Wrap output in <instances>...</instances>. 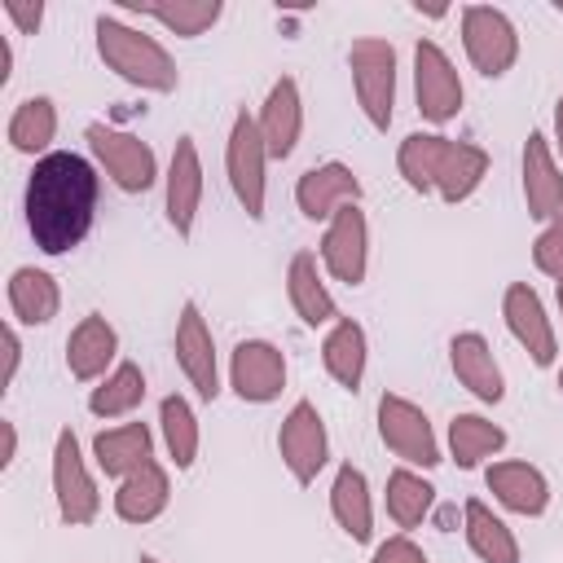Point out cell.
<instances>
[{"mask_svg":"<svg viewBox=\"0 0 563 563\" xmlns=\"http://www.w3.org/2000/svg\"><path fill=\"white\" fill-rule=\"evenodd\" d=\"M361 202V176L347 163H317L295 180V207L312 224H330L343 207Z\"/></svg>","mask_w":563,"mask_h":563,"instance_id":"e0dca14e","label":"cell"},{"mask_svg":"<svg viewBox=\"0 0 563 563\" xmlns=\"http://www.w3.org/2000/svg\"><path fill=\"white\" fill-rule=\"evenodd\" d=\"M84 141H88L97 167L110 176L114 189H123V194L154 189V180H158V154H154L150 141H141V136H132L123 128H110V123H88L84 128Z\"/></svg>","mask_w":563,"mask_h":563,"instance_id":"8992f818","label":"cell"},{"mask_svg":"<svg viewBox=\"0 0 563 563\" xmlns=\"http://www.w3.org/2000/svg\"><path fill=\"white\" fill-rule=\"evenodd\" d=\"M114 356H119V330L101 312L79 317L75 330L66 334V369L75 383H101L114 369Z\"/></svg>","mask_w":563,"mask_h":563,"instance_id":"ffe728a7","label":"cell"},{"mask_svg":"<svg viewBox=\"0 0 563 563\" xmlns=\"http://www.w3.org/2000/svg\"><path fill=\"white\" fill-rule=\"evenodd\" d=\"M347 70H352V92L374 132L391 128L396 114V48L383 35H361L347 48Z\"/></svg>","mask_w":563,"mask_h":563,"instance_id":"277c9868","label":"cell"},{"mask_svg":"<svg viewBox=\"0 0 563 563\" xmlns=\"http://www.w3.org/2000/svg\"><path fill=\"white\" fill-rule=\"evenodd\" d=\"M92 31H97V57L123 84H132L141 92H176V84H180L176 57L154 35H145L141 26H132L114 13H101Z\"/></svg>","mask_w":563,"mask_h":563,"instance_id":"3957f363","label":"cell"},{"mask_svg":"<svg viewBox=\"0 0 563 563\" xmlns=\"http://www.w3.org/2000/svg\"><path fill=\"white\" fill-rule=\"evenodd\" d=\"M224 172H229V189L238 198V207L246 211V220H264V198H268V145L260 136L255 114L238 110L229 141H224Z\"/></svg>","mask_w":563,"mask_h":563,"instance_id":"5b68a950","label":"cell"},{"mask_svg":"<svg viewBox=\"0 0 563 563\" xmlns=\"http://www.w3.org/2000/svg\"><path fill=\"white\" fill-rule=\"evenodd\" d=\"M506 449V431L484 418V413H453L449 418V457L462 466V471H475L484 466L488 457H497Z\"/></svg>","mask_w":563,"mask_h":563,"instance_id":"f546056e","label":"cell"},{"mask_svg":"<svg viewBox=\"0 0 563 563\" xmlns=\"http://www.w3.org/2000/svg\"><path fill=\"white\" fill-rule=\"evenodd\" d=\"M286 299H290L295 317L308 330H321V325L339 321V303H334V295H330L312 251H295L290 255V264H286Z\"/></svg>","mask_w":563,"mask_h":563,"instance_id":"603a6c76","label":"cell"},{"mask_svg":"<svg viewBox=\"0 0 563 563\" xmlns=\"http://www.w3.org/2000/svg\"><path fill=\"white\" fill-rule=\"evenodd\" d=\"M53 497H57V515L66 528H88L101 515L97 479H92L84 449H79V435L70 427H62L53 440Z\"/></svg>","mask_w":563,"mask_h":563,"instance_id":"ba28073f","label":"cell"},{"mask_svg":"<svg viewBox=\"0 0 563 563\" xmlns=\"http://www.w3.org/2000/svg\"><path fill=\"white\" fill-rule=\"evenodd\" d=\"M13 457H18V427L4 422V457H0V466H13Z\"/></svg>","mask_w":563,"mask_h":563,"instance_id":"60d3db41","label":"cell"},{"mask_svg":"<svg viewBox=\"0 0 563 563\" xmlns=\"http://www.w3.org/2000/svg\"><path fill=\"white\" fill-rule=\"evenodd\" d=\"M559 317H563V286H559Z\"/></svg>","mask_w":563,"mask_h":563,"instance_id":"ee69618b","label":"cell"},{"mask_svg":"<svg viewBox=\"0 0 563 563\" xmlns=\"http://www.w3.org/2000/svg\"><path fill=\"white\" fill-rule=\"evenodd\" d=\"M519 185H523V207H528L532 220L550 224L563 211V167L554 158L550 136L528 132L523 158H519Z\"/></svg>","mask_w":563,"mask_h":563,"instance_id":"ac0fdd59","label":"cell"},{"mask_svg":"<svg viewBox=\"0 0 563 563\" xmlns=\"http://www.w3.org/2000/svg\"><path fill=\"white\" fill-rule=\"evenodd\" d=\"M501 321L510 330V339L532 356V365L550 369L559 361V334H554V321L541 303V295L528 286V282H510L506 295H501Z\"/></svg>","mask_w":563,"mask_h":563,"instance_id":"4fadbf2b","label":"cell"},{"mask_svg":"<svg viewBox=\"0 0 563 563\" xmlns=\"http://www.w3.org/2000/svg\"><path fill=\"white\" fill-rule=\"evenodd\" d=\"M369 563H427V550L409 532H396V537H387V541L374 545Z\"/></svg>","mask_w":563,"mask_h":563,"instance_id":"8d00e7d4","label":"cell"},{"mask_svg":"<svg viewBox=\"0 0 563 563\" xmlns=\"http://www.w3.org/2000/svg\"><path fill=\"white\" fill-rule=\"evenodd\" d=\"M141 400H145V374H141V365H136V361H119V365L88 391V413L110 422V418L136 413Z\"/></svg>","mask_w":563,"mask_h":563,"instance_id":"1f68e13d","label":"cell"},{"mask_svg":"<svg viewBox=\"0 0 563 563\" xmlns=\"http://www.w3.org/2000/svg\"><path fill=\"white\" fill-rule=\"evenodd\" d=\"M158 435L167 444V457L176 471H189L198 462V444H202V431H198V413L185 396H163L158 400Z\"/></svg>","mask_w":563,"mask_h":563,"instance_id":"d6a6232c","label":"cell"},{"mask_svg":"<svg viewBox=\"0 0 563 563\" xmlns=\"http://www.w3.org/2000/svg\"><path fill=\"white\" fill-rule=\"evenodd\" d=\"M378 440L400 457V466H440V440H435V427L431 418L409 400V396H396V391H383L378 396Z\"/></svg>","mask_w":563,"mask_h":563,"instance_id":"9c48e42d","label":"cell"},{"mask_svg":"<svg viewBox=\"0 0 563 563\" xmlns=\"http://www.w3.org/2000/svg\"><path fill=\"white\" fill-rule=\"evenodd\" d=\"M92 457H97V471L110 475V479H123L132 471H141L150 457H154V431L145 422H119V427H106L92 435Z\"/></svg>","mask_w":563,"mask_h":563,"instance_id":"484cf974","label":"cell"},{"mask_svg":"<svg viewBox=\"0 0 563 563\" xmlns=\"http://www.w3.org/2000/svg\"><path fill=\"white\" fill-rule=\"evenodd\" d=\"M4 136H9V145L18 154H31L35 163L44 154H53L48 150L53 136H57V106H53V97H26V101H18L13 114H9Z\"/></svg>","mask_w":563,"mask_h":563,"instance_id":"4dcf8cb0","label":"cell"},{"mask_svg":"<svg viewBox=\"0 0 563 563\" xmlns=\"http://www.w3.org/2000/svg\"><path fill=\"white\" fill-rule=\"evenodd\" d=\"M255 123H260V136L268 145V158H290L295 154V145L303 136V97H299V84L290 75L273 79Z\"/></svg>","mask_w":563,"mask_h":563,"instance_id":"7402d4cb","label":"cell"},{"mask_svg":"<svg viewBox=\"0 0 563 563\" xmlns=\"http://www.w3.org/2000/svg\"><path fill=\"white\" fill-rule=\"evenodd\" d=\"M532 264H537V273H545L550 282L563 286V211L550 224H541V233L532 242Z\"/></svg>","mask_w":563,"mask_h":563,"instance_id":"d590c367","label":"cell"},{"mask_svg":"<svg viewBox=\"0 0 563 563\" xmlns=\"http://www.w3.org/2000/svg\"><path fill=\"white\" fill-rule=\"evenodd\" d=\"M462 532L479 563H519V537L510 532V523L501 515H493L488 501L471 497L462 506Z\"/></svg>","mask_w":563,"mask_h":563,"instance_id":"f1b7e54d","label":"cell"},{"mask_svg":"<svg viewBox=\"0 0 563 563\" xmlns=\"http://www.w3.org/2000/svg\"><path fill=\"white\" fill-rule=\"evenodd\" d=\"M198 207H202V158H198L194 136H176L172 163L163 176V211H167V224L176 229V238H194Z\"/></svg>","mask_w":563,"mask_h":563,"instance_id":"2e32d148","label":"cell"},{"mask_svg":"<svg viewBox=\"0 0 563 563\" xmlns=\"http://www.w3.org/2000/svg\"><path fill=\"white\" fill-rule=\"evenodd\" d=\"M136 563H163V559H154V554H141V559H136Z\"/></svg>","mask_w":563,"mask_h":563,"instance_id":"7bdbcfd3","label":"cell"},{"mask_svg":"<svg viewBox=\"0 0 563 563\" xmlns=\"http://www.w3.org/2000/svg\"><path fill=\"white\" fill-rule=\"evenodd\" d=\"M559 154H563V92H559V101H554V141H550Z\"/></svg>","mask_w":563,"mask_h":563,"instance_id":"b9f144b4","label":"cell"},{"mask_svg":"<svg viewBox=\"0 0 563 563\" xmlns=\"http://www.w3.org/2000/svg\"><path fill=\"white\" fill-rule=\"evenodd\" d=\"M484 484H488L493 501L510 515L537 519V515L550 510V479L532 462H488Z\"/></svg>","mask_w":563,"mask_h":563,"instance_id":"44dd1931","label":"cell"},{"mask_svg":"<svg viewBox=\"0 0 563 563\" xmlns=\"http://www.w3.org/2000/svg\"><path fill=\"white\" fill-rule=\"evenodd\" d=\"M559 391H563V369H559Z\"/></svg>","mask_w":563,"mask_h":563,"instance_id":"f6af8a7d","label":"cell"},{"mask_svg":"<svg viewBox=\"0 0 563 563\" xmlns=\"http://www.w3.org/2000/svg\"><path fill=\"white\" fill-rule=\"evenodd\" d=\"M13 79V44H9V35H0V88Z\"/></svg>","mask_w":563,"mask_h":563,"instance_id":"ab89813d","label":"cell"},{"mask_svg":"<svg viewBox=\"0 0 563 563\" xmlns=\"http://www.w3.org/2000/svg\"><path fill=\"white\" fill-rule=\"evenodd\" d=\"M321 268L334 282L352 286V290L365 282V273H369V220H365L361 202L343 207L325 224V233H321Z\"/></svg>","mask_w":563,"mask_h":563,"instance_id":"9a60e30c","label":"cell"},{"mask_svg":"<svg viewBox=\"0 0 563 563\" xmlns=\"http://www.w3.org/2000/svg\"><path fill=\"white\" fill-rule=\"evenodd\" d=\"M229 387L246 405H268L286 391V356L268 339H242L229 352Z\"/></svg>","mask_w":563,"mask_h":563,"instance_id":"5bb4252c","label":"cell"},{"mask_svg":"<svg viewBox=\"0 0 563 563\" xmlns=\"http://www.w3.org/2000/svg\"><path fill=\"white\" fill-rule=\"evenodd\" d=\"M18 365H22V339H18V325L9 321L4 325V387H13Z\"/></svg>","mask_w":563,"mask_h":563,"instance_id":"f35d334b","label":"cell"},{"mask_svg":"<svg viewBox=\"0 0 563 563\" xmlns=\"http://www.w3.org/2000/svg\"><path fill=\"white\" fill-rule=\"evenodd\" d=\"M462 48H466V62L484 79H501L519 62V31H515L506 9L466 4L462 9Z\"/></svg>","mask_w":563,"mask_h":563,"instance_id":"52a82bcc","label":"cell"},{"mask_svg":"<svg viewBox=\"0 0 563 563\" xmlns=\"http://www.w3.org/2000/svg\"><path fill=\"white\" fill-rule=\"evenodd\" d=\"M396 172L413 194H435L440 202H466L488 176V154L484 145L453 141L444 132H409L396 150Z\"/></svg>","mask_w":563,"mask_h":563,"instance_id":"7a4b0ae2","label":"cell"},{"mask_svg":"<svg viewBox=\"0 0 563 563\" xmlns=\"http://www.w3.org/2000/svg\"><path fill=\"white\" fill-rule=\"evenodd\" d=\"M9 312L22 325H48L62 312V286H57V277L44 273V268H35V264L13 268V277H9Z\"/></svg>","mask_w":563,"mask_h":563,"instance_id":"83f0119b","label":"cell"},{"mask_svg":"<svg viewBox=\"0 0 563 563\" xmlns=\"http://www.w3.org/2000/svg\"><path fill=\"white\" fill-rule=\"evenodd\" d=\"M97 198H101L97 167L84 154L53 150L26 176V194H22L26 233L44 255H70L97 220Z\"/></svg>","mask_w":563,"mask_h":563,"instance_id":"6da1fadb","label":"cell"},{"mask_svg":"<svg viewBox=\"0 0 563 563\" xmlns=\"http://www.w3.org/2000/svg\"><path fill=\"white\" fill-rule=\"evenodd\" d=\"M321 365H325V374H330L343 391H361L365 365H369L365 325L352 321V317H339V321L325 330V339H321Z\"/></svg>","mask_w":563,"mask_h":563,"instance_id":"d4e9b609","label":"cell"},{"mask_svg":"<svg viewBox=\"0 0 563 563\" xmlns=\"http://www.w3.org/2000/svg\"><path fill=\"white\" fill-rule=\"evenodd\" d=\"M4 18L13 22L18 35H35L44 22V4L40 0H4Z\"/></svg>","mask_w":563,"mask_h":563,"instance_id":"74e56055","label":"cell"},{"mask_svg":"<svg viewBox=\"0 0 563 563\" xmlns=\"http://www.w3.org/2000/svg\"><path fill=\"white\" fill-rule=\"evenodd\" d=\"M449 369L475 400H484V405L506 400V374L493 356V343L479 330H462L449 339Z\"/></svg>","mask_w":563,"mask_h":563,"instance_id":"d6986e66","label":"cell"},{"mask_svg":"<svg viewBox=\"0 0 563 563\" xmlns=\"http://www.w3.org/2000/svg\"><path fill=\"white\" fill-rule=\"evenodd\" d=\"M383 501H387V519H391L400 532H413V528L431 515V506H435V488H431L413 466H396V471L387 475V493H383Z\"/></svg>","mask_w":563,"mask_h":563,"instance_id":"836d02e7","label":"cell"},{"mask_svg":"<svg viewBox=\"0 0 563 563\" xmlns=\"http://www.w3.org/2000/svg\"><path fill=\"white\" fill-rule=\"evenodd\" d=\"M172 352H176V365L180 374L189 378V387L202 396V400H216L220 396V356H216V334L202 317V308L194 299L180 303V317H176V339H172Z\"/></svg>","mask_w":563,"mask_h":563,"instance_id":"7c38bea8","label":"cell"},{"mask_svg":"<svg viewBox=\"0 0 563 563\" xmlns=\"http://www.w3.org/2000/svg\"><path fill=\"white\" fill-rule=\"evenodd\" d=\"M277 453H282V466L290 471V479L299 488H308L325 462H330V435H325V422L317 413L312 400H295L290 413L282 418L277 427Z\"/></svg>","mask_w":563,"mask_h":563,"instance_id":"8fae6325","label":"cell"},{"mask_svg":"<svg viewBox=\"0 0 563 563\" xmlns=\"http://www.w3.org/2000/svg\"><path fill=\"white\" fill-rule=\"evenodd\" d=\"M330 515L334 523L343 528V537H352L356 545L374 537V497H369V479L361 466L343 462L334 471V484H330Z\"/></svg>","mask_w":563,"mask_h":563,"instance_id":"4316f807","label":"cell"},{"mask_svg":"<svg viewBox=\"0 0 563 563\" xmlns=\"http://www.w3.org/2000/svg\"><path fill=\"white\" fill-rule=\"evenodd\" d=\"M167 501H172V475H167V466L154 462V457H150L141 471L123 475L119 488H114V515H119L123 523H132V528L154 523V519L167 510Z\"/></svg>","mask_w":563,"mask_h":563,"instance_id":"cb8c5ba5","label":"cell"},{"mask_svg":"<svg viewBox=\"0 0 563 563\" xmlns=\"http://www.w3.org/2000/svg\"><path fill=\"white\" fill-rule=\"evenodd\" d=\"M413 101H418V114L427 123H435V128L453 123L462 101H466L462 75H457L453 57L435 40H418L413 44Z\"/></svg>","mask_w":563,"mask_h":563,"instance_id":"30bf717a","label":"cell"},{"mask_svg":"<svg viewBox=\"0 0 563 563\" xmlns=\"http://www.w3.org/2000/svg\"><path fill=\"white\" fill-rule=\"evenodd\" d=\"M132 9H141V18H154L163 31L180 40H198L224 18L220 0H154V4H132Z\"/></svg>","mask_w":563,"mask_h":563,"instance_id":"e575fe53","label":"cell"}]
</instances>
